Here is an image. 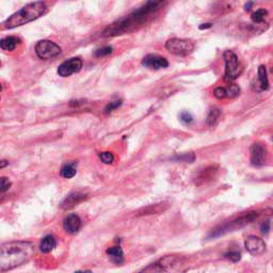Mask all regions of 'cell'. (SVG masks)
Segmentation results:
<instances>
[{
	"mask_svg": "<svg viewBox=\"0 0 273 273\" xmlns=\"http://www.w3.org/2000/svg\"><path fill=\"white\" fill-rule=\"evenodd\" d=\"M164 5L162 1H148L142 6L138 7L128 16L121 18L108 26L104 31L105 36H115L124 33H131L138 29L140 26L150 18V16L158 12Z\"/></svg>",
	"mask_w": 273,
	"mask_h": 273,
	"instance_id": "1",
	"label": "cell"
},
{
	"mask_svg": "<svg viewBox=\"0 0 273 273\" xmlns=\"http://www.w3.org/2000/svg\"><path fill=\"white\" fill-rule=\"evenodd\" d=\"M34 253V247L28 241H11L0 247V270L5 272L27 263Z\"/></svg>",
	"mask_w": 273,
	"mask_h": 273,
	"instance_id": "2",
	"label": "cell"
},
{
	"mask_svg": "<svg viewBox=\"0 0 273 273\" xmlns=\"http://www.w3.org/2000/svg\"><path fill=\"white\" fill-rule=\"evenodd\" d=\"M47 11V5L43 1H35L28 3L19 11L15 12L11 16L3 21V29H13L22 25H26L30 21H33L41 17Z\"/></svg>",
	"mask_w": 273,
	"mask_h": 273,
	"instance_id": "3",
	"label": "cell"
},
{
	"mask_svg": "<svg viewBox=\"0 0 273 273\" xmlns=\"http://www.w3.org/2000/svg\"><path fill=\"white\" fill-rule=\"evenodd\" d=\"M259 216H260V214L257 211L247 212V214H244L242 216L233 220V221L227 222V223L223 224L222 226H220V227H218V229L212 231L209 237L216 238V237L223 236V235H225L227 233H232V232H235L237 230H240V229H242V227H245L248 224L255 221V220L259 218Z\"/></svg>",
	"mask_w": 273,
	"mask_h": 273,
	"instance_id": "4",
	"label": "cell"
},
{
	"mask_svg": "<svg viewBox=\"0 0 273 273\" xmlns=\"http://www.w3.org/2000/svg\"><path fill=\"white\" fill-rule=\"evenodd\" d=\"M165 48L173 55L188 56L194 50V44L190 40L174 37L165 43Z\"/></svg>",
	"mask_w": 273,
	"mask_h": 273,
	"instance_id": "5",
	"label": "cell"
},
{
	"mask_svg": "<svg viewBox=\"0 0 273 273\" xmlns=\"http://www.w3.org/2000/svg\"><path fill=\"white\" fill-rule=\"evenodd\" d=\"M223 58L225 61V80H235L241 74L237 55L232 50H226L223 54Z\"/></svg>",
	"mask_w": 273,
	"mask_h": 273,
	"instance_id": "6",
	"label": "cell"
},
{
	"mask_svg": "<svg viewBox=\"0 0 273 273\" xmlns=\"http://www.w3.org/2000/svg\"><path fill=\"white\" fill-rule=\"evenodd\" d=\"M35 54L42 60H49L61 54V48L55 42L43 40L35 45Z\"/></svg>",
	"mask_w": 273,
	"mask_h": 273,
	"instance_id": "7",
	"label": "cell"
},
{
	"mask_svg": "<svg viewBox=\"0 0 273 273\" xmlns=\"http://www.w3.org/2000/svg\"><path fill=\"white\" fill-rule=\"evenodd\" d=\"M82 68V61L80 58H71L60 64L58 67V74L61 77H70L73 74L80 72Z\"/></svg>",
	"mask_w": 273,
	"mask_h": 273,
	"instance_id": "8",
	"label": "cell"
},
{
	"mask_svg": "<svg viewBox=\"0 0 273 273\" xmlns=\"http://www.w3.org/2000/svg\"><path fill=\"white\" fill-rule=\"evenodd\" d=\"M267 156V149L260 143H254L250 147V160L254 166H262L265 164Z\"/></svg>",
	"mask_w": 273,
	"mask_h": 273,
	"instance_id": "9",
	"label": "cell"
},
{
	"mask_svg": "<svg viewBox=\"0 0 273 273\" xmlns=\"http://www.w3.org/2000/svg\"><path fill=\"white\" fill-rule=\"evenodd\" d=\"M245 247L249 253L252 255H261L266 250V244L265 241L257 236H249L245 241Z\"/></svg>",
	"mask_w": 273,
	"mask_h": 273,
	"instance_id": "10",
	"label": "cell"
},
{
	"mask_svg": "<svg viewBox=\"0 0 273 273\" xmlns=\"http://www.w3.org/2000/svg\"><path fill=\"white\" fill-rule=\"evenodd\" d=\"M142 65L146 68H150V70H161V68L168 67L169 62L163 57L157 55H147L143 58Z\"/></svg>",
	"mask_w": 273,
	"mask_h": 273,
	"instance_id": "11",
	"label": "cell"
},
{
	"mask_svg": "<svg viewBox=\"0 0 273 273\" xmlns=\"http://www.w3.org/2000/svg\"><path fill=\"white\" fill-rule=\"evenodd\" d=\"M219 172V168L218 165H210L208 168H206L205 170H203L198 176L195 178V185L196 186H202L209 183L212 179H214L217 174Z\"/></svg>",
	"mask_w": 273,
	"mask_h": 273,
	"instance_id": "12",
	"label": "cell"
},
{
	"mask_svg": "<svg viewBox=\"0 0 273 273\" xmlns=\"http://www.w3.org/2000/svg\"><path fill=\"white\" fill-rule=\"evenodd\" d=\"M63 227H64L65 232L68 233V234L77 233L80 230V227H81V220L77 215H75V214L68 215L64 219Z\"/></svg>",
	"mask_w": 273,
	"mask_h": 273,
	"instance_id": "13",
	"label": "cell"
},
{
	"mask_svg": "<svg viewBox=\"0 0 273 273\" xmlns=\"http://www.w3.org/2000/svg\"><path fill=\"white\" fill-rule=\"evenodd\" d=\"M87 199V195L85 193L81 192H74L72 194H70L67 196V198L62 202L61 207L65 210L67 209H72L73 207H75L76 205L80 204L81 202H83Z\"/></svg>",
	"mask_w": 273,
	"mask_h": 273,
	"instance_id": "14",
	"label": "cell"
},
{
	"mask_svg": "<svg viewBox=\"0 0 273 273\" xmlns=\"http://www.w3.org/2000/svg\"><path fill=\"white\" fill-rule=\"evenodd\" d=\"M20 40L15 36H6L0 41V47L6 51H13L19 44Z\"/></svg>",
	"mask_w": 273,
	"mask_h": 273,
	"instance_id": "15",
	"label": "cell"
},
{
	"mask_svg": "<svg viewBox=\"0 0 273 273\" xmlns=\"http://www.w3.org/2000/svg\"><path fill=\"white\" fill-rule=\"evenodd\" d=\"M169 207L168 204L165 203H160V204H155V205H150V206L143 208L139 211L140 215H153V214H160V212H163L166 208Z\"/></svg>",
	"mask_w": 273,
	"mask_h": 273,
	"instance_id": "16",
	"label": "cell"
},
{
	"mask_svg": "<svg viewBox=\"0 0 273 273\" xmlns=\"http://www.w3.org/2000/svg\"><path fill=\"white\" fill-rule=\"evenodd\" d=\"M56 247V239L54 236H51V235H48V236H45L41 244H40V250L43 253H49L51 252L52 250L55 249Z\"/></svg>",
	"mask_w": 273,
	"mask_h": 273,
	"instance_id": "17",
	"label": "cell"
},
{
	"mask_svg": "<svg viewBox=\"0 0 273 273\" xmlns=\"http://www.w3.org/2000/svg\"><path fill=\"white\" fill-rule=\"evenodd\" d=\"M107 254L113 263L122 264L124 262V253L123 250L120 247H112L107 250Z\"/></svg>",
	"mask_w": 273,
	"mask_h": 273,
	"instance_id": "18",
	"label": "cell"
},
{
	"mask_svg": "<svg viewBox=\"0 0 273 273\" xmlns=\"http://www.w3.org/2000/svg\"><path fill=\"white\" fill-rule=\"evenodd\" d=\"M220 118H221V110L216 108V107L211 108L207 115L206 123L209 127H216L219 123Z\"/></svg>",
	"mask_w": 273,
	"mask_h": 273,
	"instance_id": "19",
	"label": "cell"
},
{
	"mask_svg": "<svg viewBox=\"0 0 273 273\" xmlns=\"http://www.w3.org/2000/svg\"><path fill=\"white\" fill-rule=\"evenodd\" d=\"M76 172H77V170H76V162H66L63 164L61 171H60L61 176L67 179L73 178L76 175Z\"/></svg>",
	"mask_w": 273,
	"mask_h": 273,
	"instance_id": "20",
	"label": "cell"
},
{
	"mask_svg": "<svg viewBox=\"0 0 273 273\" xmlns=\"http://www.w3.org/2000/svg\"><path fill=\"white\" fill-rule=\"evenodd\" d=\"M259 82L261 90H268L269 89V80L266 66L261 65L259 67Z\"/></svg>",
	"mask_w": 273,
	"mask_h": 273,
	"instance_id": "21",
	"label": "cell"
},
{
	"mask_svg": "<svg viewBox=\"0 0 273 273\" xmlns=\"http://www.w3.org/2000/svg\"><path fill=\"white\" fill-rule=\"evenodd\" d=\"M268 12L265 10V9H260L257 10L255 12L252 13L251 15V18L254 22H257V24H261V22H263L265 20V17L267 16Z\"/></svg>",
	"mask_w": 273,
	"mask_h": 273,
	"instance_id": "22",
	"label": "cell"
},
{
	"mask_svg": "<svg viewBox=\"0 0 273 273\" xmlns=\"http://www.w3.org/2000/svg\"><path fill=\"white\" fill-rule=\"evenodd\" d=\"M122 103H123L122 100H118V101H115V102H110L107 106H106L105 112L106 113H110L112 111H115L116 109H118L119 107H121V106H122Z\"/></svg>",
	"mask_w": 273,
	"mask_h": 273,
	"instance_id": "23",
	"label": "cell"
},
{
	"mask_svg": "<svg viewBox=\"0 0 273 273\" xmlns=\"http://www.w3.org/2000/svg\"><path fill=\"white\" fill-rule=\"evenodd\" d=\"M113 51V48L111 46H106V47H103V48H100L97 49L95 51V57L97 58H101V57H106V56H109L112 54Z\"/></svg>",
	"mask_w": 273,
	"mask_h": 273,
	"instance_id": "24",
	"label": "cell"
},
{
	"mask_svg": "<svg viewBox=\"0 0 273 273\" xmlns=\"http://www.w3.org/2000/svg\"><path fill=\"white\" fill-rule=\"evenodd\" d=\"M226 92H227V97L234 98V97L239 95L240 88L237 85H231L229 88L226 89Z\"/></svg>",
	"mask_w": 273,
	"mask_h": 273,
	"instance_id": "25",
	"label": "cell"
},
{
	"mask_svg": "<svg viewBox=\"0 0 273 273\" xmlns=\"http://www.w3.org/2000/svg\"><path fill=\"white\" fill-rule=\"evenodd\" d=\"M101 160L106 163V164H110L115 160V157H113V154L110 153V151H104V153L100 154Z\"/></svg>",
	"mask_w": 273,
	"mask_h": 273,
	"instance_id": "26",
	"label": "cell"
},
{
	"mask_svg": "<svg viewBox=\"0 0 273 273\" xmlns=\"http://www.w3.org/2000/svg\"><path fill=\"white\" fill-rule=\"evenodd\" d=\"M179 119L181 122H184L186 124H189V123H191L193 122V117L190 112H188V111H183L179 115Z\"/></svg>",
	"mask_w": 273,
	"mask_h": 273,
	"instance_id": "27",
	"label": "cell"
},
{
	"mask_svg": "<svg viewBox=\"0 0 273 273\" xmlns=\"http://www.w3.org/2000/svg\"><path fill=\"white\" fill-rule=\"evenodd\" d=\"M214 95L219 98V100H223V98H226L227 97V92H226V89L225 88H222V87H218L215 92H214Z\"/></svg>",
	"mask_w": 273,
	"mask_h": 273,
	"instance_id": "28",
	"label": "cell"
},
{
	"mask_svg": "<svg viewBox=\"0 0 273 273\" xmlns=\"http://www.w3.org/2000/svg\"><path fill=\"white\" fill-rule=\"evenodd\" d=\"M225 257L227 260H230L231 262H234V263H236L238 261H240V253L238 251H231L229 253H226L225 254Z\"/></svg>",
	"mask_w": 273,
	"mask_h": 273,
	"instance_id": "29",
	"label": "cell"
},
{
	"mask_svg": "<svg viewBox=\"0 0 273 273\" xmlns=\"http://www.w3.org/2000/svg\"><path fill=\"white\" fill-rule=\"evenodd\" d=\"M10 187H11V183L9 181V179H6L5 177H2L1 178V192L6 191Z\"/></svg>",
	"mask_w": 273,
	"mask_h": 273,
	"instance_id": "30",
	"label": "cell"
},
{
	"mask_svg": "<svg viewBox=\"0 0 273 273\" xmlns=\"http://www.w3.org/2000/svg\"><path fill=\"white\" fill-rule=\"evenodd\" d=\"M261 231L263 234H268L270 231V222L269 221H264L261 225Z\"/></svg>",
	"mask_w": 273,
	"mask_h": 273,
	"instance_id": "31",
	"label": "cell"
},
{
	"mask_svg": "<svg viewBox=\"0 0 273 273\" xmlns=\"http://www.w3.org/2000/svg\"><path fill=\"white\" fill-rule=\"evenodd\" d=\"M253 5V3L252 2H249V3H247L246 5H245V9H246V11H250V10H251V6Z\"/></svg>",
	"mask_w": 273,
	"mask_h": 273,
	"instance_id": "32",
	"label": "cell"
},
{
	"mask_svg": "<svg viewBox=\"0 0 273 273\" xmlns=\"http://www.w3.org/2000/svg\"><path fill=\"white\" fill-rule=\"evenodd\" d=\"M210 27H211V24H203L200 26V29H207Z\"/></svg>",
	"mask_w": 273,
	"mask_h": 273,
	"instance_id": "33",
	"label": "cell"
},
{
	"mask_svg": "<svg viewBox=\"0 0 273 273\" xmlns=\"http://www.w3.org/2000/svg\"><path fill=\"white\" fill-rule=\"evenodd\" d=\"M6 164V161H4V160H2L1 161V165H0V168H3V166Z\"/></svg>",
	"mask_w": 273,
	"mask_h": 273,
	"instance_id": "34",
	"label": "cell"
},
{
	"mask_svg": "<svg viewBox=\"0 0 273 273\" xmlns=\"http://www.w3.org/2000/svg\"><path fill=\"white\" fill-rule=\"evenodd\" d=\"M75 273H91L90 271H87V272H82V271H77V272H75Z\"/></svg>",
	"mask_w": 273,
	"mask_h": 273,
	"instance_id": "35",
	"label": "cell"
}]
</instances>
